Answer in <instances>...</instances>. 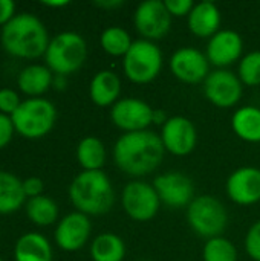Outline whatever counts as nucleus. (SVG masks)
I'll list each match as a JSON object with an SVG mask.
<instances>
[{
  "mask_svg": "<svg viewBox=\"0 0 260 261\" xmlns=\"http://www.w3.org/2000/svg\"><path fill=\"white\" fill-rule=\"evenodd\" d=\"M244 49L242 38L231 29L216 32L207 44V58L211 64L225 67L239 60Z\"/></svg>",
  "mask_w": 260,
  "mask_h": 261,
  "instance_id": "obj_17",
  "label": "nucleus"
},
{
  "mask_svg": "<svg viewBox=\"0 0 260 261\" xmlns=\"http://www.w3.org/2000/svg\"><path fill=\"white\" fill-rule=\"evenodd\" d=\"M15 261H52L49 242L37 232L23 234L14 248Z\"/></svg>",
  "mask_w": 260,
  "mask_h": 261,
  "instance_id": "obj_20",
  "label": "nucleus"
},
{
  "mask_svg": "<svg viewBox=\"0 0 260 261\" xmlns=\"http://www.w3.org/2000/svg\"><path fill=\"white\" fill-rule=\"evenodd\" d=\"M234 133L247 142H260V109L245 106L236 110L231 119Z\"/></svg>",
  "mask_w": 260,
  "mask_h": 261,
  "instance_id": "obj_23",
  "label": "nucleus"
},
{
  "mask_svg": "<svg viewBox=\"0 0 260 261\" xmlns=\"http://www.w3.org/2000/svg\"><path fill=\"white\" fill-rule=\"evenodd\" d=\"M133 23L144 40L152 41L167 35L172 26V15L164 2L146 0L136 8L133 14Z\"/></svg>",
  "mask_w": 260,
  "mask_h": 261,
  "instance_id": "obj_9",
  "label": "nucleus"
},
{
  "mask_svg": "<svg viewBox=\"0 0 260 261\" xmlns=\"http://www.w3.org/2000/svg\"><path fill=\"white\" fill-rule=\"evenodd\" d=\"M0 261H3V260H2V258H0Z\"/></svg>",
  "mask_w": 260,
  "mask_h": 261,
  "instance_id": "obj_39",
  "label": "nucleus"
},
{
  "mask_svg": "<svg viewBox=\"0 0 260 261\" xmlns=\"http://www.w3.org/2000/svg\"><path fill=\"white\" fill-rule=\"evenodd\" d=\"M126 76L136 84L152 83L162 69L161 49L149 40H136L123 57Z\"/></svg>",
  "mask_w": 260,
  "mask_h": 261,
  "instance_id": "obj_6",
  "label": "nucleus"
},
{
  "mask_svg": "<svg viewBox=\"0 0 260 261\" xmlns=\"http://www.w3.org/2000/svg\"><path fill=\"white\" fill-rule=\"evenodd\" d=\"M202 257L204 261H238V251L228 239L215 237L207 240Z\"/></svg>",
  "mask_w": 260,
  "mask_h": 261,
  "instance_id": "obj_28",
  "label": "nucleus"
},
{
  "mask_svg": "<svg viewBox=\"0 0 260 261\" xmlns=\"http://www.w3.org/2000/svg\"><path fill=\"white\" fill-rule=\"evenodd\" d=\"M161 136L150 130L124 133L113 147V159L121 171L130 176H146L155 171L164 159Z\"/></svg>",
  "mask_w": 260,
  "mask_h": 261,
  "instance_id": "obj_1",
  "label": "nucleus"
},
{
  "mask_svg": "<svg viewBox=\"0 0 260 261\" xmlns=\"http://www.w3.org/2000/svg\"><path fill=\"white\" fill-rule=\"evenodd\" d=\"M77 159H78V164L84 168V171L101 170L106 162L104 144L98 138H93V136H87L81 139L77 147Z\"/></svg>",
  "mask_w": 260,
  "mask_h": 261,
  "instance_id": "obj_24",
  "label": "nucleus"
},
{
  "mask_svg": "<svg viewBox=\"0 0 260 261\" xmlns=\"http://www.w3.org/2000/svg\"><path fill=\"white\" fill-rule=\"evenodd\" d=\"M221 24V11L213 2H201L195 5L188 14V28L190 31L201 38H211L219 32Z\"/></svg>",
  "mask_w": 260,
  "mask_h": 261,
  "instance_id": "obj_18",
  "label": "nucleus"
},
{
  "mask_svg": "<svg viewBox=\"0 0 260 261\" xmlns=\"http://www.w3.org/2000/svg\"><path fill=\"white\" fill-rule=\"evenodd\" d=\"M97 6H100V8H104V9H115V8H120L121 5H123V2H120V0H107V2H97L95 3Z\"/></svg>",
  "mask_w": 260,
  "mask_h": 261,
  "instance_id": "obj_36",
  "label": "nucleus"
},
{
  "mask_svg": "<svg viewBox=\"0 0 260 261\" xmlns=\"http://www.w3.org/2000/svg\"><path fill=\"white\" fill-rule=\"evenodd\" d=\"M0 41L3 49L12 57L38 58L46 54L51 40L40 18L21 12L2 26Z\"/></svg>",
  "mask_w": 260,
  "mask_h": 261,
  "instance_id": "obj_2",
  "label": "nucleus"
},
{
  "mask_svg": "<svg viewBox=\"0 0 260 261\" xmlns=\"http://www.w3.org/2000/svg\"><path fill=\"white\" fill-rule=\"evenodd\" d=\"M87 58V44L77 32H61L55 35L48 46L44 60L51 72L66 76L77 72Z\"/></svg>",
  "mask_w": 260,
  "mask_h": 261,
  "instance_id": "obj_4",
  "label": "nucleus"
},
{
  "mask_svg": "<svg viewBox=\"0 0 260 261\" xmlns=\"http://www.w3.org/2000/svg\"><path fill=\"white\" fill-rule=\"evenodd\" d=\"M23 191H25V196L29 199L43 196L44 184L40 177H28L23 180Z\"/></svg>",
  "mask_w": 260,
  "mask_h": 261,
  "instance_id": "obj_34",
  "label": "nucleus"
},
{
  "mask_svg": "<svg viewBox=\"0 0 260 261\" xmlns=\"http://www.w3.org/2000/svg\"><path fill=\"white\" fill-rule=\"evenodd\" d=\"M23 180L15 174L0 170V214L15 213L25 202Z\"/></svg>",
  "mask_w": 260,
  "mask_h": 261,
  "instance_id": "obj_22",
  "label": "nucleus"
},
{
  "mask_svg": "<svg viewBox=\"0 0 260 261\" xmlns=\"http://www.w3.org/2000/svg\"><path fill=\"white\" fill-rule=\"evenodd\" d=\"M15 132L28 139L46 136L55 124V106L44 98H29L21 101L20 107L11 116Z\"/></svg>",
  "mask_w": 260,
  "mask_h": 261,
  "instance_id": "obj_5",
  "label": "nucleus"
},
{
  "mask_svg": "<svg viewBox=\"0 0 260 261\" xmlns=\"http://www.w3.org/2000/svg\"><path fill=\"white\" fill-rule=\"evenodd\" d=\"M187 219L192 229L207 240L221 237L227 228L228 214L225 206L213 196H198L187 208Z\"/></svg>",
  "mask_w": 260,
  "mask_h": 261,
  "instance_id": "obj_7",
  "label": "nucleus"
},
{
  "mask_svg": "<svg viewBox=\"0 0 260 261\" xmlns=\"http://www.w3.org/2000/svg\"><path fill=\"white\" fill-rule=\"evenodd\" d=\"M153 188L156 190L161 203L169 208H188L195 200V187L192 179L178 171L158 176L153 182Z\"/></svg>",
  "mask_w": 260,
  "mask_h": 261,
  "instance_id": "obj_11",
  "label": "nucleus"
},
{
  "mask_svg": "<svg viewBox=\"0 0 260 261\" xmlns=\"http://www.w3.org/2000/svg\"><path fill=\"white\" fill-rule=\"evenodd\" d=\"M153 109L136 98H123L118 99L110 110L112 122L126 133L147 130L153 124Z\"/></svg>",
  "mask_w": 260,
  "mask_h": 261,
  "instance_id": "obj_10",
  "label": "nucleus"
},
{
  "mask_svg": "<svg viewBox=\"0 0 260 261\" xmlns=\"http://www.w3.org/2000/svg\"><path fill=\"white\" fill-rule=\"evenodd\" d=\"M245 249L247 254L254 261H260V220L256 222L245 237Z\"/></svg>",
  "mask_w": 260,
  "mask_h": 261,
  "instance_id": "obj_31",
  "label": "nucleus"
},
{
  "mask_svg": "<svg viewBox=\"0 0 260 261\" xmlns=\"http://www.w3.org/2000/svg\"><path fill=\"white\" fill-rule=\"evenodd\" d=\"M123 208L126 214L136 222L152 220L161 206L156 190L146 182H130L123 190Z\"/></svg>",
  "mask_w": 260,
  "mask_h": 261,
  "instance_id": "obj_8",
  "label": "nucleus"
},
{
  "mask_svg": "<svg viewBox=\"0 0 260 261\" xmlns=\"http://www.w3.org/2000/svg\"><path fill=\"white\" fill-rule=\"evenodd\" d=\"M100 43L104 52L112 57H124L129 52L130 46L133 44L129 32L118 26L104 29L100 37Z\"/></svg>",
  "mask_w": 260,
  "mask_h": 261,
  "instance_id": "obj_27",
  "label": "nucleus"
},
{
  "mask_svg": "<svg viewBox=\"0 0 260 261\" xmlns=\"http://www.w3.org/2000/svg\"><path fill=\"white\" fill-rule=\"evenodd\" d=\"M26 216L32 223L38 226H49L58 219V206L51 197L38 196L28 200Z\"/></svg>",
  "mask_w": 260,
  "mask_h": 261,
  "instance_id": "obj_26",
  "label": "nucleus"
},
{
  "mask_svg": "<svg viewBox=\"0 0 260 261\" xmlns=\"http://www.w3.org/2000/svg\"><path fill=\"white\" fill-rule=\"evenodd\" d=\"M167 121H169V118L166 116V113L162 110H155L153 112V124H159V125L162 124L164 125Z\"/></svg>",
  "mask_w": 260,
  "mask_h": 261,
  "instance_id": "obj_37",
  "label": "nucleus"
},
{
  "mask_svg": "<svg viewBox=\"0 0 260 261\" xmlns=\"http://www.w3.org/2000/svg\"><path fill=\"white\" fill-rule=\"evenodd\" d=\"M239 80L245 86H259L260 84V52H250L245 55L239 64Z\"/></svg>",
  "mask_w": 260,
  "mask_h": 261,
  "instance_id": "obj_29",
  "label": "nucleus"
},
{
  "mask_svg": "<svg viewBox=\"0 0 260 261\" xmlns=\"http://www.w3.org/2000/svg\"><path fill=\"white\" fill-rule=\"evenodd\" d=\"M14 132H15V127H14L11 116L0 113V150L5 148L11 142Z\"/></svg>",
  "mask_w": 260,
  "mask_h": 261,
  "instance_id": "obj_33",
  "label": "nucleus"
},
{
  "mask_svg": "<svg viewBox=\"0 0 260 261\" xmlns=\"http://www.w3.org/2000/svg\"><path fill=\"white\" fill-rule=\"evenodd\" d=\"M72 205L86 216H101L110 211L115 194L110 179L98 171H81L69 187Z\"/></svg>",
  "mask_w": 260,
  "mask_h": 261,
  "instance_id": "obj_3",
  "label": "nucleus"
},
{
  "mask_svg": "<svg viewBox=\"0 0 260 261\" xmlns=\"http://www.w3.org/2000/svg\"><path fill=\"white\" fill-rule=\"evenodd\" d=\"M227 194L238 205H254L260 200V170L256 167L238 168L227 180Z\"/></svg>",
  "mask_w": 260,
  "mask_h": 261,
  "instance_id": "obj_16",
  "label": "nucleus"
},
{
  "mask_svg": "<svg viewBox=\"0 0 260 261\" xmlns=\"http://www.w3.org/2000/svg\"><path fill=\"white\" fill-rule=\"evenodd\" d=\"M90 220L83 213H70L63 217L55 229V242L58 248L67 252L81 249L90 236Z\"/></svg>",
  "mask_w": 260,
  "mask_h": 261,
  "instance_id": "obj_15",
  "label": "nucleus"
},
{
  "mask_svg": "<svg viewBox=\"0 0 260 261\" xmlns=\"http://www.w3.org/2000/svg\"><path fill=\"white\" fill-rule=\"evenodd\" d=\"M90 255L93 261H123L126 255V245L118 236L104 232L93 240Z\"/></svg>",
  "mask_w": 260,
  "mask_h": 261,
  "instance_id": "obj_25",
  "label": "nucleus"
},
{
  "mask_svg": "<svg viewBox=\"0 0 260 261\" xmlns=\"http://www.w3.org/2000/svg\"><path fill=\"white\" fill-rule=\"evenodd\" d=\"M161 141L167 151L175 156L190 154L198 142L195 124L185 116H173L162 125Z\"/></svg>",
  "mask_w": 260,
  "mask_h": 261,
  "instance_id": "obj_13",
  "label": "nucleus"
},
{
  "mask_svg": "<svg viewBox=\"0 0 260 261\" xmlns=\"http://www.w3.org/2000/svg\"><path fill=\"white\" fill-rule=\"evenodd\" d=\"M21 101L15 90L0 89V113L12 116V113L20 107Z\"/></svg>",
  "mask_w": 260,
  "mask_h": 261,
  "instance_id": "obj_30",
  "label": "nucleus"
},
{
  "mask_svg": "<svg viewBox=\"0 0 260 261\" xmlns=\"http://www.w3.org/2000/svg\"><path fill=\"white\" fill-rule=\"evenodd\" d=\"M44 6H51V8H60V6H66L69 5L67 0H60V2H43Z\"/></svg>",
  "mask_w": 260,
  "mask_h": 261,
  "instance_id": "obj_38",
  "label": "nucleus"
},
{
  "mask_svg": "<svg viewBox=\"0 0 260 261\" xmlns=\"http://www.w3.org/2000/svg\"><path fill=\"white\" fill-rule=\"evenodd\" d=\"M52 72L48 66L31 64L26 66L17 78V84L20 90L29 96L43 95L52 84Z\"/></svg>",
  "mask_w": 260,
  "mask_h": 261,
  "instance_id": "obj_21",
  "label": "nucleus"
},
{
  "mask_svg": "<svg viewBox=\"0 0 260 261\" xmlns=\"http://www.w3.org/2000/svg\"><path fill=\"white\" fill-rule=\"evenodd\" d=\"M210 61L205 54L195 47H181L170 58V69L173 75L187 84H198L205 81L210 75Z\"/></svg>",
  "mask_w": 260,
  "mask_h": 261,
  "instance_id": "obj_14",
  "label": "nucleus"
},
{
  "mask_svg": "<svg viewBox=\"0 0 260 261\" xmlns=\"http://www.w3.org/2000/svg\"><path fill=\"white\" fill-rule=\"evenodd\" d=\"M89 93H90V99L98 107L113 106L121 93V81L115 72L101 70L92 78Z\"/></svg>",
  "mask_w": 260,
  "mask_h": 261,
  "instance_id": "obj_19",
  "label": "nucleus"
},
{
  "mask_svg": "<svg viewBox=\"0 0 260 261\" xmlns=\"http://www.w3.org/2000/svg\"><path fill=\"white\" fill-rule=\"evenodd\" d=\"M164 3L172 17H185L195 8L192 0H166Z\"/></svg>",
  "mask_w": 260,
  "mask_h": 261,
  "instance_id": "obj_32",
  "label": "nucleus"
},
{
  "mask_svg": "<svg viewBox=\"0 0 260 261\" xmlns=\"http://www.w3.org/2000/svg\"><path fill=\"white\" fill-rule=\"evenodd\" d=\"M204 92L207 99L222 109L233 107L242 96V81L230 70L219 69L210 72L204 81Z\"/></svg>",
  "mask_w": 260,
  "mask_h": 261,
  "instance_id": "obj_12",
  "label": "nucleus"
},
{
  "mask_svg": "<svg viewBox=\"0 0 260 261\" xmlns=\"http://www.w3.org/2000/svg\"><path fill=\"white\" fill-rule=\"evenodd\" d=\"M15 12V3L12 0H0V24L5 26Z\"/></svg>",
  "mask_w": 260,
  "mask_h": 261,
  "instance_id": "obj_35",
  "label": "nucleus"
}]
</instances>
